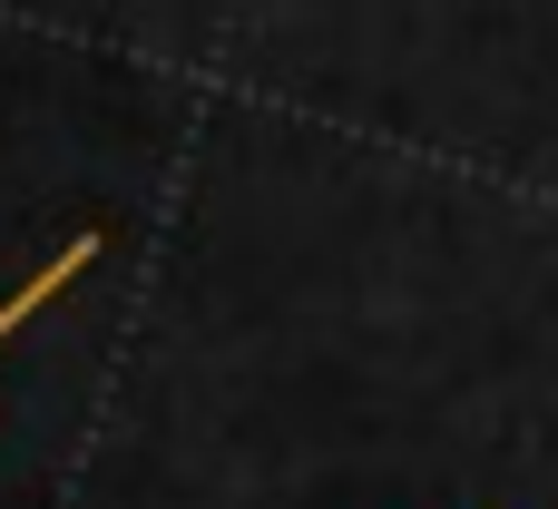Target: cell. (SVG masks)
I'll use <instances>...</instances> for the list:
<instances>
[{"label":"cell","mask_w":558,"mask_h":509,"mask_svg":"<svg viewBox=\"0 0 558 509\" xmlns=\"http://www.w3.org/2000/svg\"><path fill=\"white\" fill-rule=\"evenodd\" d=\"M98 255H108V235H98V226H78L59 255H39V265H29V275L0 294V343H10V334H29V314H49V304H59V294H69V284H78Z\"/></svg>","instance_id":"6da1fadb"}]
</instances>
